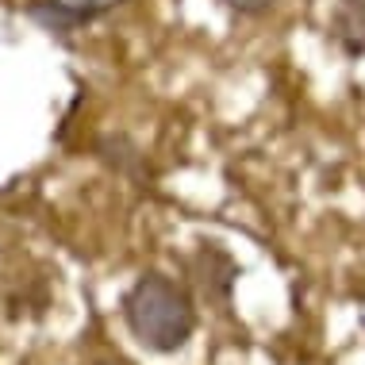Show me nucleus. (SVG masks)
<instances>
[{
    "label": "nucleus",
    "mask_w": 365,
    "mask_h": 365,
    "mask_svg": "<svg viewBox=\"0 0 365 365\" xmlns=\"http://www.w3.org/2000/svg\"><path fill=\"white\" fill-rule=\"evenodd\" d=\"M123 323L146 354H177L196 331V300L189 284L146 269L123 292Z\"/></svg>",
    "instance_id": "f257e3e1"
},
{
    "label": "nucleus",
    "mask_w": 365,
    "mask_h": 365,
    "mask_svg": "<svg viewBox=\"0 0 365 365\" xmlns=\"http://www.w3.org/2000/svg\"><path fill=\"white\" fill-rule=\"evenodd\" d=\"M185 269H189V281L200 300H208V308L227 312L231 308L235 284L242 277V265L231 258V250H223L220 242H200L196 250L185 258Z\"/></svg>",
    "instance_id": "f03ea898"
},
{
    "label": "nucleus",
    "mask_w": 365,
    "mask_h": 365,
    "mask_svg": "<svg viewBox=\"0 0 365 365\" xmlns=\"http://www.w3.org/2000/svg\"><path fill=\"white\" fill-rule=\"evenodd\" d=\"M327 35L346 58H365V0H334Z\"/></svg>",
    "instance_id": "7ed1b4c3"
},
{
    "label": "nucleus",
    "mask_w": 365,
    "mask_h": 365,
    "mask_svg": "<svg viewBox=\"0 0 365 365\" xmlns=\"http://www.w3.org/2000/svg\"><path fill=\"white\" fill-rule=\"evenodd\" d=\"M27 19H35L51 38H70L81 27H88L85 12L73 4V0H27Z\"/></svg>",
    "instance_id": "20e7f679"
},
{
    "label": "nucleus",
    "mask_w": 365,
    "mask_h": 365,
    "mask_svg": "<svg viewBox=\"0 0 365 365\" xmlns=\"http://www.w3.org/2000/svg\"><path fill=\"white\" fill-rule=\"evenodd\" d=\"M96 158L108 165V170H115L120 177H131V181H143L146 173V154L143 146L131 139V135L115 131V135H104L101 143H96Z\"/></svg>",
    "instance_id": "39448f33"
},
{
    "label": "nucleus",
    "mask_w": 365,
    "mask_h": 365,
    "mask_svg": "<svg viewBox=\"0 0 365 365\" xmlns=\"http://www.w3.org/2000/svg\"><path fill=\"white\" fill-rule=\"evenodd\" d=\"M223 8H231V12H239V16H265L277 0H220Z\"/></svg>",
    "instance_id": "423d86ee"
},
{
    "label": "nucleus",
    "mask_w": 365,
    "mask_h": 365,
    "mask_svg": "<svg viewBox=\"0 0 365 365\" xmlns=\"http://www.w3.org/2000/svg\"><path fill=\"white\" fill-rule=\"evenodd\" d=\"M96 365H131V361H120V358H108V361H96Z\"/></svg>",
    "instance_id": "0eeeda50"
}]
</instances>
